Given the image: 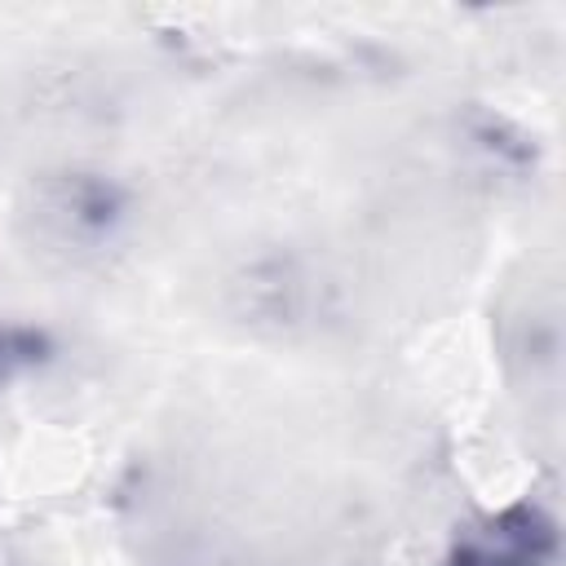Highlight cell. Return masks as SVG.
<instances>
[{
  "mask_svg": "<svg viewBox=\"0 0 566 566\" xmlns=\"http://www.w3.org/2000/svg\"><path fill=\"white\" fill-rule=\"evenodd\" d=\"M119 212H124L119 186L97 172H66L49 186V221L66 239H102L115 230Z\"/></svg>",
  "mask_w": 566,
  "mask_h": 566,
  "instance_id": "7a4b0ae2",
  "label": "cell"
},
{
  "mask_svg": "<svg viewBox=\"0 0 566 566\" xmlns=\"http://www.w3.org/2000/svg\"><path fill=\"white\" fill-rule=\"evenodd\" d=\"M553 562H557V522L531 500L482 513L451 539L442 557V566H553Z\"/></svg>",
  "mask_w": 566,
  "mask_h": 566,
  "instance_id": "6da1fadb",
  "label": "cell"
},
{
  "mask_svg": "<svg viewBox=\"0 0 566 566\" xmlns=\"http://www.w3.org/2000/svg\"><path fill=\"white\" fill-rule=\"evenodd\" d=\"M53 354V340L49 332L40 327H27V323H0V385L40 367L44 358Z\"/></svg>",
  "mask_w": 566,
  "mask_h": 566,
  "instance_id": "3957f363",
  "label": "cell"
}]
</instances>
